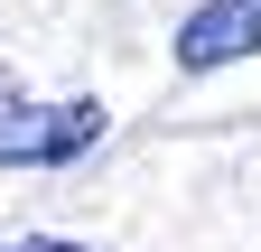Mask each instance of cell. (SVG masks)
I'll list each match as a JSON object with an SVG mask.
<instances>
[{
  "instance_id": "cell-2",
  "label": "cell",
  "mask_w": 261,
  "mask_h": 252,
  "mask_svg": "<svg viewBox=\"0 0 261 252\" xmlns=\"http://www.w3.org/2000/svg\"><path fill=\"white\" fill-rule=\"evenodd\" d=\"M233 56H261V0H196L177 19V66L187 75H215Z\"/></svg>"
},
{
  "instance_id": "cell-1",
  "label": "cell",
  "mask_w": 261,
  "mask_h": 252,
  "mask_svg": "<svg viewBox=\"0 0 261 252\" xmlns=\"http://www.w3.org/2000/svg\"><path fill=\"white\" fill-rule=\"evenodd\" d=\"M103 140V103H38L19 75H0V168H65Z\"/></svg>"
},
{
  "instance_id": "cell-3",
  "label": "cell",
  "mask_w": 261,
  "mask_h": 252,
  "mask_svg": "<svg viewBox=\"0 0 261 252\" xmlns=\"http://www.w3.org/2000/svg\"><path fill=\"white\" fill-rule=\"evenodd\" d=\"M0 252H84V243H65V234H19V243H0Z\"/></svg>"
}]
</instances>
